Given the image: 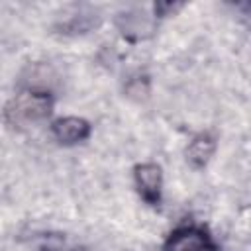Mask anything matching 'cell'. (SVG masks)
Wrapping results in <instances>:
<instances>
[{
  "label": "cell",
  "mask_w": 251,
  "mask_h": 251,
  "mask_svg": "<svg viewBox=\"0 0 251 251\" xmlns=\"http://www.w3.org/2000/svg\"><path fill=\"white\" fill-rule=\"evenodd\" d=\"M53 110V98L47 92H35L22 88L6 106L4 118L14 127L33 126L45 120Z\"/></svg>",
  "instance_id": "6da1fadb"
},
{
  "label": "cell",
  "mask_w": 251,
  "mask_h": 251,
  "mask_svg": "<svg viewBox=\"0 0 251 251\" xmlns=\"http://www.w3.org/2000/svg\"><path fill=\"white\" fill-rule=\"evenodd\" d=\"M116 25L126 39L141 41V39H147L153 35L157 20H155V16H149L143 10H127V12L118 14Z\"/></svg>",
  "instance_id": "7a4b0ae2"
},
{
  "label": "cell",
  "mask_w": 251,
  "mask_h": 251,
  "mask_svg": "<svg viewBox=\"0 0 251 251\" xmlns=\"http://www.w3.org/2000/svg\"><path fill=\"white\" fill-rule=\"evenodd\" d=\"M135 186L147 202H157L163 190V171L157 163H141L133 171Z\"/></svg>",
  "instance_id": "3957f363"
},
{
  "label": "cell",
  "mask_w": 251,
  "mask_h": 251,
  "mask_svg": "<svg viewBox=\"0 0 251 251\" xmlns=\"http://www.w3.org/2000/svg\"><path fill=\"white\" fill-rule=\"evenodd\" d=\"M165 251H210V239L200 227H180L165 241Z\"/></svg>",
  "instance_id": "277c9868"
},
{
  "label": "cell",
  "mask_w": 251,
  "mask_h": 251,
  "mask_svg": "<svg viewBox=\"0 0 251 251\" xmlns=\"http://www.w3.org/2000/svg\"><path fill=\"white\" fill-rule=\"evenodd\" d=\"M51 133L63 145H75V143H80L88 137L90 124L78 116H65V118H59L53 122Z\"/></svg>",
  "instance_id": "5b68a950"
},
{
  "label": "cell",
  "mask_w": 251,
  "mask_h": 251,
  "mask_svg": "<svg viewBox=\"0 0 251 251\" xmlns=\"http://www.w3.org/2000/svg\"><path fill=\"white\" fill-rule=\"evenodd\" d=\"M55 84H57V73L47 63H31L22 73V86L25 90H35V92L51 94Z\"/></svg>",
  "instance_id": "8992f818"
},
{
  "label": "cell",
  "mask_w": 251,
  "mask_h": 251,
  "mask_svg": "<svg viewBox=\"0 0 251 251\" xmlns=\"http://www.w3.org/2000/svg\"><path fill=\"white\" fill-rule=\"evenodd\" d=\"M214 149H216L214 139H212L210 135L202 133V135L194 137V139L188 143V147H186V159H188L194 167H202V165H206V163L210 161Z\"/></svg>",
  "instance_id": "52a82bcc"
}]
</instances>
